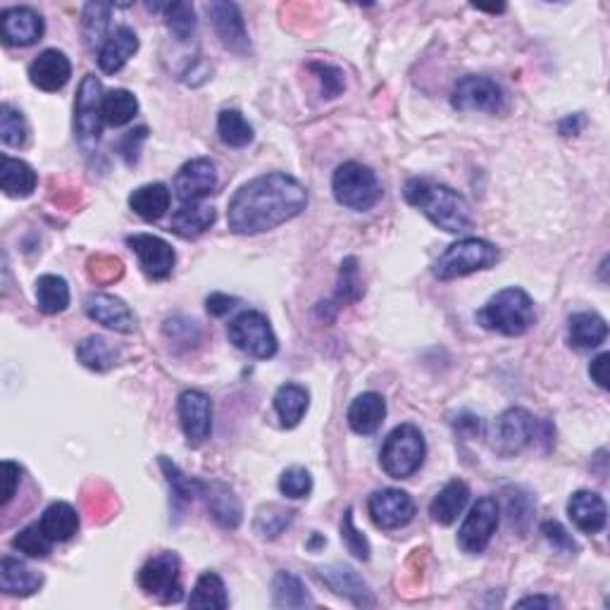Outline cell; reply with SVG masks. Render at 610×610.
<instances>
[{
	"mask_svg": "<svg viewBox=\"0 0 610 610\" xmlns=\"http://www.w3.org/2000/svg\"><path fill=\"white\" fill-rule=\"evenodd\" d=\"M308 205V191L296 177L286 172H270L255 177L232 196L227 208V224L234 234L255 236L294 220Z\"/></svg>",
	"mask_w": 610,
	"mask_h": 610,
	"instance_id": "6da1fadb",
	"label": "cell"
},
{
	"mask_svg": "<svg viewBox=\"0 0 610 610\" xmlns=\"http://www.w3.org/2000/svg\"><path fill=\"white\" fill-rule=\"evenodd\" d=\"M406 201L420 210L434 227L444 229L448 234H460L470 229L472 210L458 191L451 186L429 182V179H410L403 191Z\"/></svg>",
	"mask_w": 610,
	"mask_h": 610,
	"instance_id": "7a4b0ae2",
	"label": "cell"
},
{
	"mask_svg": "<svg viewBox=\"0 0 610 610\" xmlns=\"http://www.w3.org/2000/svg\"><path fill=\"white\" fill-rule=\"evenodd\" d=\"M534 320L537 315H534L532 298L518 286H510L491 296L489 303L477 313L479 327L503 336H522L532 329Z\"/></svg>",
	"mask_w": 610,
	"mask_h": 610,
	"instance_id": "3957f363",
	"label": "cell"
},
{
	"mask_svg": "<svg viewBox=\"0 0 610 610\" xmlns=\"http://www.w3.org/2000/svg\"><path fill=\"white\" fill-rule=\"evenodd\" d=\"M499 248L484 239H463L458 244L448 246L439 260L434 263L432 272L439 282H451V279L475 275V272L489 270L499 263Z\"/></svg>",
	"mask_w": 610,
	"mask_h": 610,
	"instance_id": "277c9868",
	"label": "cell"
},
{
	"mask_svg": "<svg viewBox=\"0 0 610 610\" xmlns=\"http://www.w3.org/2000/svg\"><path fill=\"white\" fill-rule=\"evenodd\" d=\"M427 456V444L415 425H398L384 441L379 463L391 479H408L422 468Z\"/></svg>",
	"mask_w": 610,
	"mask_h": 610,
	"instance_id": "5b68a950",
	"label": "cell"
},
{
	"mask_svg": "<svg viewBox=\"0 0 610 610\" xmlns=\"http://www.w3.org/2000/svg\"><path fill=\"white\" fill-rule=\"evenodd\" d=\"M336 203L356 213H367L382 201V184L370 167L360 163H344L336 167L332 177Z\"/></svg>",
	"mask_w": 610,
	"mask_h": 610,
	"instance_id": "8992f818",
	"label": "cell"
},
{
	"mask_svg": "<svg viewBox=\"0 0 610 610\" xmlns=\"http://www.w3.org/2000/svg\"><path fill=\"white\" fill-rule=\"evenodd\" d=\"M227 336L239 351L248 353L251 358L270 360L277 356V336L272 332L270 320L258 310H246V313L236 315L229 322Z\"/></svg>",
	"mask_w": 610,
	"mask_h": 610,
	"instance_id": "52a82bcc",
	"label": "cell"
},
{
	"mask_svg": "<svg viewBox=\"0 0 610 610\" xmlns=\"http://www.w3.org/2000/svg\"><path fill=\"white\" fill-rule=\"evenodd\" d=\"M139 587L163 603L182 601V560L177 553L165 551L148 560L139 570Z\"/></svg>",
	"mask_w": 610,
	"mask_h": 610,
	"instance_id": "ba28073f",
	"label": "cell"
},
{
	"mask_svg": "<svg viewBox=\"0 0 610 610\" xmlns=\"http://www.w3.org/2000/svg\"><path fill=\"white\" fill-rule=\"evenodd\" d=\"M103 86L96 74H86L74 101V136L89 151L103 132Z\"/></svg>",
	"mask_w": 610,
	"mask_h": 610,
	"instance_id": "9c48e42d",
	"label": "cell"
},
{
	"mask_svg": "<svg viewBox=\"0 0 610 610\" xmlns=\"http://www.w3.org/2000/svg\"><path fill=\"white\" fill-rule=\"evenodd\" d=\"M537 439V420L525 408H508L491 425V441L501 456H518Z\"/></svg>",
	"mask_w": 610,
	"mask_h": 610,
	"instance_id": "30bf717a",
	"label": "cell"
},
{
	"mask_svg": "<svg viewBox=\"0 0 610 610\" xmlns=\"http://www.w3.org/2000/svg\"><path fill=\"white\" fill-rule=\"evenodd\" d=\"M451 105L463 112H491L499 115L506 108V91L494 79L482 74H468L453 86Z\"/></svg>",
	"mask_w": 610,
	"mask_h": 610,
	"instance_id": "8fae6325",
	"label": "cell"
},
{
	"mask_svg": "<svg viewBox=\"0 0 610 610\" xmlns=\"http://www.w3.org/2000/svg\"><path fill=\"white\" fill-rule=\"evenodd\" d=\"M499 501L494 496H482L475 506L470 508L468 518H465L463 525L458 529V546L465 553H477L487 551L491 537L496 534V527H499Z\"/></svg>",
	"mask_w": 610,
	"mask_h": 610,
	"instance_id": "7c38bea8",
	"label": "cell"
},
{
	"mask_svg": "<svg viewBox=\"0 0 610 610\" xmlns=\"http://www.w3.org/2000/svg\"><path fill=\"white\" fill-rule=\"evenodd\" d=\"M177 408L186 444L191 448L203 446L213 432V401H210V396L198 389H186L179 396Z\"/></svg>",
	"mask_w": 610,
	"mask_h": 610,
	"instance_id": "4fadbf2b",
	"label": "cell"
},
{
	"mask_svg": "<svg viewBox=\"0 0 610 610\" xmlns=\"http://www.w3.org/2000/svg\"><path fill=\"white\" fill-rule=\"evenodd\" d=\"M127 246L136 253L143 275L148 279L163 282V279L172 275L177 253H174V248L165 239L153 234H132L127 236Z\"/></svg>",
	"mask_w": 610,
	"mask_h": 610,
	"instance_id": "5bb4252c",
	"label": "cell"
},
{
	"mask_svg": "<svg viewBox=\"0 0 610 610\" xmlns=\"http://www.w3.org/2000/svg\"><path fill=\"white\" fill-rule=\"evenodd\" d=\"M367 513L379 529H401L415 518V501L401 489L375 491L367 501Z\"/></svg>",
	"mask_w": 610,
	"mask_h": 610,
	"instance_id": "9a60e30c",
	"label": "cell"
},
{
	"mask_svg": "<svg viewBox=\"0 0 610 610\" xmlns=\"http://www.w3.org/2000/svg\"><path fill=\"white\" fill-rule=\"evenodd\" d=\"M217 189V167L210 158H194L179 167L174 194L182 203H198Z\"/></svg>",
	"mask_w": 610,
	"mask_h": 610,
	"instance_id": "2e32d148",
	"label": "cell"
},
{
	"mask_svg": "<svg viewBox=\"0 0 610 610\" xmlns=\"http://www.w3.org/2000/svg\"><path fill=\"white\" fill-rule=\"evenodd\" d=\"M210 20H213L217 39L222 41V46L234 55L251 53V41H248V31L244 15H241L239 5L234 3H210L208 5Z\"/></svg>",
	"mask_w": 610,
	"mask_h": 610,
	"instance_id": "e0dca14e",
	"label": "cell"
},
{
	"mask_svg": "<svg viewBox=\"0 0 610 610\" xmlns=\"http://www.w3.org/2000/svg\"><path fill=\"white\" fill-rule=\"evenodd\" d=\"M84 310L93 322L112 329V332L117 334L136 332V315L122 298L112 294H101V291H98V294L86 296Z\"/></svg>",
	"mask_w": 610,
	"mask_h": 610,
	"instance_id": "ac0fdd59",
	"label": "cell"
},
{
	"mask_svg": "<svg viewBox=\"0 0 610 610\" xmlns=\"http://www.w3.org/2000/svg\"><path fill=\"white\" fill-rule=\"evenodd\" d=\"M0 31H3V39L8 46L27 48L41 41L46 24H43V17L36 10L8 8L0 15Z\"/></svg>",
	"mask_w": 610,
	"mask_h": 610,
	"instance_id": "d6986e66",
	"label": "cell"
},
{
	"mask_svg": "<svg viewBox=\"0 0 610 610\" xmlns=\"http://www.w3.org/2000/svg\"><path fill=\"white\" fill-rule=\"evenodd\" d=\"M70 77L72 62L58 48H48V51L39 53V58L29 65V82L46 93L60 91L70 82Z\"/></svg>",
	"mask_w": 610,
	"mask_h": 610,
	"instance_id": "ffe728a7",
	"label": "cell"
},
{
	"mask_svg": "<svg viewBox=\"0 0 610 610\" xmlns=\"http://www.w3.org/2000/svg\"><path fill=\"white\" fill-rule=\"evenodd\" d=\"M320 577L334 594L346 596V599L356 603L358 608L375 606V596H372L370 587H367L363 577H360L353 568H348V565L341 563L327 565V568H320Z\"/></svg>",
	"mask_w": 610,
	"mask_h": 610,
	"instance_id": "44dd1931",
	"label": "cell"
},
{
	"mask_svg": "<svg viewBox=\"0 0 610 610\" xmlns=\"http://www.w3.org/2000/svg\"><path fill=\"white\" fill-rule=\"evenodd\" d=\"M201 496L217 525L224 529H236L241 525L244 508H241L239 496L234 494L232 487H227L224 482H203Z\"/></svg>",
	"mask_w": 610,
	"mask_h": 610,
	"instance_id": "7402d4cb",
	"label": "cell"
},
{
	"mask_svg": "<svg viewBox=\"0 0 610 610\" xmlns=\"http://www.w3.org/2000/svg\"><path fill=\"white\" fill-rule=\"evenodd\" d=\"M568 515L575 522V527L584 534H599L606 527L608 510L606 503L596 491H575L568 501Z\"/></svg>",
	"mask_w": 610,
	"mask_h": 610,
	"instance_id": "603a6c76",
	"label": "cell"
},
{
	"mask_svg": "<svg viewBox=\"0 0 610 610\" xmlns=\"http://www.w3.org/2000/svg\"><path fill=\"white\" fill-rule=\"evenodd\" d=\"M139 51V36L132 27H120L115 29V34H110L105 43L98 51V65L105 74L120 72L129 60L134 58Z\"/></svg>",
	"mask_w": 610,
	"mask_h": 610,
	"instance_id": "cb8c5ba5",
	"label": "cell"
},
{
	"mask_svg": "<svg viewBox=\"0 0 610 610\" xmlns=\"http://www.w3.org/2000/svg\"><path fill=\"white\" fill-rule=\"evenodd\" d=\"M384 417H387V403L384 398L375 394V391H367V394H360L356 401L351 403L348 408V425L360 437H367V434H375L379 427H382Z\"/></svg>",
	"mask_w": 610,
	"mask_h": 610,
	"instance_id": "d4e9b609",
	"label": "cell"
},
{
	"mask_svg": "<svg viewBox=\"0 0 610 610\" xmlns=\"http://www.w3.org/2000/svg\"><path fill=\"white\" fill-rule=\"evenodd\" d=\"M470 501V489L463 479H451L444 489L434 496V501L429 503V515L437 525H453L458 520V515L463 513L465 506Z\"/></svg>",
	"mask_w": 610,
	"mask_h": 610,
	"instance_id": "484cf974",
	"label": "cell"
},
{
	"mask_svg": "<svg viewBox=\"0 0 610 610\" xmlns=\"http://www.w3.org/2000/svg\"><path fill=\"white\" fill-rule=\"evenodd\" d=\"M36 184H39V177L29 163L10 158V155L0 158V189L5 191V196L27 198L34 194Z\"/></svg>",
	"mask_w": 610,
	"mask_h": 610,
	"instance_id": "4316f807",
	"label": "cell"
},
{
	"mask_svg": "<svg viewBox=\"0 0 610 610\" xmlns=\"http://www.w3.org/2000/svg\"><path fill=\"white\" fill-rule=\"evenodd\" d=\"M43 587V577L22 560L5 556L0 560V589L10 596H31Z\"/></svg>",
	"mask_w": 610,
	"mask_h": 610,
	"instance_id": "83f0119b",
	"label": "cell"
},
{
	"mask_svg": "<svg viewBox=\"0 0 610 610\" xmlns=\"http://www.w3.org/2000/svg\"><path fill=\"white\" fill-rule=\"evenodd\" d=\"M170 201V189H167L165 184L155 182L139 186V189L132 191V196H129V208H132L141 220L158 222L160 217H165L167 210H170Z\"/></svg>",
	"mask_w": 610,
	"mask_h": 610,
	"instance_id": "f1b7e54d",
	"label": "cell"
},
{
	"mask_svg": "<svg viewBox=\"0 0 610 610\" xmlns=\"http://www.w3.org/2000/svg\"><path fill=\"white\" fill-rule=\"evenodd\" d=\"M215 220L217 213L215 208H210V205L184 203L182 208L172 215L170 229L177 236H182V239H196V236L208 232V229L215 224Z\"/></svg>",
	"mask_w": 610,
	"mask_h": 610,
	"instance_id": "f546056e",
	"label": "cell"
},
{
	"mask_svg": "<svg viewBox=\"0 0 610 610\" xmlns=\"http://www.w3.org/2000/svg\"><path fill=\"white\" fill-rule=\"evenodd\" d=\"M41 529L48 539L53 541H70L74 534L79 532V513L70 503L55 501L43 510L41 515Z\"/></svg>",
	"mask_w": 610,
	"mask_h": 610,
	"instance_id": "4dcf8cb0",
	"label": "cell"
},
{
	"mask_svg": "<svg viewBox=\"0 0 610 610\" xmlns=\"http://www.w3.org/2000/svg\"><path fill=\"white\" fill-rule=\"evenodd\" d=\"M608 325L601 315L596 313H577L570 317L568 322V341L570 346L587 351V348H596L606 341Z\"/></svg>",
	"mask_w": 610,
	"mask_h": 610,
	"instance_id": "1f68e13d",
	"label": "cell"
},
{
	"mask_svg": "<svg viewBox=\"0 0 610 610\" xmlns=\"http://www.w3.org/2000/svg\"><path fill=\"white\" fill-rule=\"evenodd\" d=\"M310 394L301 384H282L275 394V410L286 429H294L308 413Z\"/></svg>",
	"mask_w": 610,
	"mask_h": 610,
	"instance_id": "d6a6232c",
	"label": "cell"
},
{
	"mask_svg": "<svg viewBox=\"0 0 610 610\" xmlns=\"http://www.w3.org/2000/svg\"><path fill=\"white\" fill-rule=\"evenodd\" d=\"M272 603L275 608H310L315 606V601L310 599L308 589L301 582V577H296L294 572L279 570L272 580Z\"/></svg>",
	"mask_w": 610,
	"mask_h": 610,
	"instance_id": "836d02e7",
	"label": "cell"
},
{
	"mask_svg": "<svg viewBox=\"0 0 610 610\" xmlns=\"http://www.w3.org/2000/svg\"><path fill=\"white\" fill-rule=\"evenodd\" d=\"M36 305L43 315H60L70 305V284L58 275L36 279Z\"/></svg>",
	"mask_w": 610,
	"mask_h": 610,
	"instance_id": "e575fe53",
	"label": "cell"
},
{
	"mask_svg": "<svg viewBox=\"0 0 610 610\" xmlns=\"http://www.w3.org/2000/svg\"><path fill=\"white\" fill-rule=\"evenodd\" d=\"M189 606L191 608H217V610L229 606L227 587H224L222 577L217 575V572L208 570L198 577L196 587L189 596Z\"/></svg>",
	"mask_w": 610,
	"mask_h": 610,
	"instance_id": "d590c367",
	"label": "cell"
},
{
	"mask_svg": "<svg viewBox=\"0 0 610 610\" xmlns=\"http://www.w3.org/2000/svg\"><path fill=\"white\" fill-rule=\"evenodd\" d=\"M139 115V101L132 91L112 89L103 96V120L110 127H124Z\"/></svg>",
	"mask_w": 610,
	"mask_h": 610,
	"instance_id": "8d00e7d4",
	"label": "cell"
},
{
	"mask_svg": "<svg viewBox=\"0 0 610 610\" xmlns=\"http://www.w3.org/2000/svg\"><path fill=\"white\" fill-rule=\"evenodd\" d=\"M77 358L79 363L93 372H108L117 363V351L110 346L108 339L93 334L86 336L82 344L77 346Z\"/></svg>",
	"mask_w": 610,
	"mask_h": 610,
	"instance_id": "74e56055",
	"label": "cell"
},
{
	"mask_svg": "<svg viewBox=\"0 0 610 610\" xmlns=\"http://www.w3.org/2000/svg\"><path fill=\"white\" fill-rule=\"evenodd\" d=\"M217 134L224 146L244 148L253 141V127L239 110H222L217 117Z\"/></svg>",
	"mask_w": 610,
	"mask_h": 610,
	"instance_id": "f35d334b",
	"label": "cell"
},
{
	"mask_svg": "<svg viewBox=\"0 0 610 610\" xmlns=\"http://www.w3.org/2000/svg\"><path fill=\"white\" fill-rule=\"evenodd\" d=\"M165 12V24L167 29H170V34L177 41H189L191 36H194L196 31V12L194 5L184 3V0H179V3H170L163 8Z\"/></svg>",
	"mask_w": 610,
	"mask_h": 610,
	"instance_id": "ab89813d",
	"label": "cell"
},
{
	"mask_svg": "<svg viewBox=\"0 0 610 610\" xmlns=\"http://www.w3.org/2000/svg\"><path fill=\"white\" fill-rule=\"evenodd\" d=\"M160 468H163V472H165L167 484H170V487H172L174 499L189 503V501H194L196 496H201V489H203L201 479L186 477L184 472L179 470L177 465H174L172 460L167 458V456H160Z\"/></svg>",
	"mask_w": 610,
	"mask_h": 610,
	"instance_id": "60d3db41",
	"label": "cell"
},
{
	"mask_svg": "<svg viewBox=\"0 0 610 610\" xmlns=\"http://www.w3.org/2000/svg\"><path fill=\"white\" fill-rule=\"evenodd\" d=\"M0 139L10 148H22L29 139L27 120H24L20 110L12 108L8 103L0 108Z\"/></svg>",
	"mask_w": 610,
	"mask_h": 610,
	"instance_id": "b9f144b4",
	"label": "cell"
},
{
	"mask_svg": "<svg viewBox=\"0 0 610 610\" xmlns=\"http://www.w3.org/2000/svg\"><path fill=\"white\" fill-rule=\"evenodd\" d=\"M363 294H365V289H363V282H360L358 260L356 258H346L344 263H341V270H339V284H336L334 301L339 303V308H341V305L360 301Z\"/></svg>",
	"mask_w": 610,
	"mask_h": 610,
	"instance_id": "7bdbcfd3",
	"label": "cell"
},
{
	"mask_svg": "<svg viewBox=\"0 0 610 610\" xmlns=\"http://www.w3.org/2000/svg\"><path fill=\"white\" fill-rule=\"evenodd\" d=\"M294 522V510H284L279 506H263L255 515V532L263 539H277L286 527Z\"/></svg>",
	"mask_w": 610,
	"mask_h": 610,
	"instance_id": "ee69618b",
	"label": "cell"
},
{
	"mask_svg": "<svg viewBox=\"0 0 610 610\" xmlns=\"http://www.w3.org/2000/svg\"><path fill=\"white\" fill-rule=\"evenodd\" d=\"M506 513L510 520V527L518 529L520 534H525L529 529V522H532L534 515V503L529 499L527 491L522 489H506Z\"/></svg>",
	"mask_w": 610,
	"mask_h": 610,
	"instance_id": "f6af8a7d",
	"label": "cell"
},
{
	"mask_svg": "<svg viewBox=\"0 0 610 610\" xmlns=\"http://www.w3.org/2000/svg\"><path fill=\"white\" fill-rule=\"evenodd\" d=\"M12 546L29 558H46L51 553L53 541L43 534L41 525L36 522V525H29L22 532H17V537L12 539Z\"/></svg>",
	"mask_w": 610,
	"mask_h": 610,
	"instance_id": "bcb514c9",
	"label": "cell"
},
{
	"mask_svg": "<svg viewBox=\"0 0 610 610\" xmlns=\"http://www.w3.org/2000/svg\"><path fill=\"white\" fill-rule=\"evenodd\" d=\"M110 10H112V5H105V3H89L84 8L82 27H84V36H86V43H89V46H98V43L103 41L105 31H108Z\"/></svg>",
	"mask_w": 610,
	"mask_h": 610,
	"instance_id": "7dc6e473",
	"label": "cell"
},
{
	"mask_svg": "<svg viewBox=\"0 0 610 610\" xmlns=\"http://www.w3.org/2000/svg\"><path fill=\"white\" fill-rule=\"evenodd\" d=\"M279 491H282L286 499H305L313 491V477L301 465H294V468L284 470L282 477H279Z\"/></svg>",
	"mask_w": 610,
	"mask_h": 610,
	"instance_id": "c3c4849f",
	"label": "cell"
},
{
	"mask_svg": "<svg viewBox=\"0 0 610 610\" xmlns=\"http://www.w3.org/2000/svg\"><path fill=\"white\" fill-rule=\"evenodd\" d=\"M341 541H344L351 556H356L358 560H370V541L353 525V508H346L344 520H341Z\"/></svg>",
	"mask_w": 610,
	"mask_h": 610,
	"instance_id": "681fc988",
	"label": "cell"
},
{
	"mask_svg": "<svg viewBox=\"0 0 610 610\" xmlns=\"http://www.w3.org/2000/svg\"><path fill=\"white\" fill-rule=\"evenodd\" d=\"M308 70L317 74V79H320L322 93H325V98H336V96H341V91L346 89L344 72H341L339 67L327 65V62H310Z\"/></svg>",
	"mask_w": 610,
	"mask_h": 610,
	"instance_id": "f907efd6",
	"label": "cell"
},
{
	"mask_svg": "<svg viewBox=\"0 0 610 610\" xmlns=\"http://www.w3.org/2000/svg\"><path fill=\"white\" fill-rule=\"evenodd\" d=\"M124 275L122 260L112 258V255H93L89 258V277L96 284L117 282Z\"/></svg>",
	"mask_w": 610,
	"mask_h": 610,
	"instance_id": "816d5d0a",
	"label": "cell"
},
{
	"mask_svg": "<svg viewBox=\"0 0 610 610\" xmlns=\"http://www.w3.org/2000/svg\"><path fill=\"white\" fill-rule=\"evenodd\" d=\"M165 334L170 336L172 344H184L186 348L196 346L201 341V332H198L196 322L184 320V317H172L165 322Z\"/></svg>",
	"mask_w": 610,
	"mask_h": 610,
	"instance_id": "f5cc1de1",
	"label": "cell"
},
{
	"mask_svg": "<svg viewBox=\"0 0 610 610\" xmlns=\"http://www.w3.org/2000/svg\"><path fill=\"white\" fill-rule=\"evenodd\" d=\"M541 534L544 539L549 541L553 549L560 553H575L577 551V541L572 539V534L556 520H546L541 522Z\"/></svg>",
	"mask_w": 610,
	"mask_h": 610,
	"instance_id": "db71d44e",
	"label": "cell"
},
{
	"mask_svg": "<svg viewBox=\"0 0 610 610\" xmlns=\"http://www.w3.org/2000/svg\"><path fill=\"white\" fill-rule=\"evenodd\" d=\"M148 139V129L146 127H136L132 129V132H127L120 139V143H117V151H120L122 160L127 163L129 167H134L136 163H139V155H141V146L143 141Z\"/></svg>",
	"mask_w": 610,
	"mask_h": 610,
	"instance_id": "11a10c76",
	"label": "cell"
},
{
	"mask_svg": "<svg viewBox=\"0 0 610 610\" xmlns=\"http://www.w3.org/2000/svg\"><path fill=\"white\" fill-rule=\"evenodd\" d=\"M3 475H5V489H3V506H8L12 501V496H15L17 484H20L22 477V468L17 463H12V460H5L3 463Z\"/></svg>",
	"mask_w": 610,
	"mask_h": 610,
	"instance_id": "9f6ffc18",
	"label": "cell"
},
{
	"mask_svg": "<svg viewBox=\"0 0 610 610\" xmlns=\"http://www.w3.org/2000/svg\"><path fill=\"white\" fill-rule=\"evenodd\" d=\"M236 305H239V298L227 294H210L205 298V308H208V313L213 317H224L229 310H234Z\"/></svg>",
	"mask_w": 610,
	"mask_h": 610,
	"instance_id": "6f0895ef",
	"label": "cell"
},
{
	"mask_svg": "<svg viewBox=\"0 0 610 610\" xmlns=\"http://www.w3.org/2000/svg\"><path fill=\"white\" fill-rule=\"evenodd\" d=\"M608 367H610V353H601V356L591 360L589 365V375L601 389H608Z\"/></svg>",
	"mask_w": 610,
	"mask_h": 610,
	"instance_id": "680465c9",
	"label": "cell"
},
{
	"mask_svg": "<svg viewBox=\"0 0 610 610\" xmlns=\"http://www.w3.org/2000/svg\"><path fill=\"white\" fill-rule=\"evenodd\" d=\"M584 127H587V117H584L582 112H577V115H570L565 117V120H560L558 132L563 136H577Z\"/></svg>",
	"mask_w": 610,
	"mask_h": 610,
	"instance_id": "91938a15",
	"label": "cell"
},
{
	"mask_svg": "<svg viewBox=\"0 0 610 610\" xmlns=\"http://www.w3.org/2000/svg\"><path fill=\"white\" fill-rule=\"evenodd\" d=\"M520 608H558L560 601L553 596H527V599L518 601Z\"/></svg>",
	"mask_w": 610,
	"mask_h": 610,
	"instance_id": "94428289",
	"label": "cell"
},
{
	"mask_svg": "<svg viewBox=\"0 0 610 610\" xmlns=\"http://www.w3.org/2000/svg\"><path fill=\"white\" fill-rule=\"evenodd\" d=\"M456 429H470V434H477L479 429H482V422H479V417H460L456 422Z\"/></svg>",
	"mask_w": 610,
	"mask_h": 610,
	"instance_id": "6125c7cd",
	"label": "cell"
},
{
	"mask_svg": "<svg viewBox=\"0 0 610 610\" xmlns=\"http://www.w3.org/2000/svg\"><path fill=\"white\" fill-rule=\"evenodd\" d=\"M327 544V539L325 537H320V534H313V539H310V549H317V546H325Z\"/></svg>",
	"mask_w": 610,
	"mask_h": 610,
	"instance_id": "be15d7a7",
	"label": "cell"
}]
</instances>
